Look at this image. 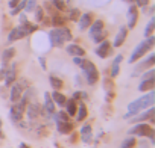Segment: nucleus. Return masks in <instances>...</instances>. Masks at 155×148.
I'll list each match as a JSON object with an SVG mask.
<instances>
[{"label":"nucleus","mask_w":155,"mask_h":148,"mask_svg":"<svg viewBox=\"0 0 155 148\" xmlns=\"http://www.w3.org/2000/svg\"><path fill=\"white\" fill-rule=\"evenodd\" d=\"M153 27H155V18H152V20L149 21V24H147V27H146V30H144V35H146V38L152 35V32H153Z\"/></svg>","instance_id":"33"},{"label":"nucleus","mask_w":155,"mask_h":148,"mask_svg":"<svg viewBox=\"0 0 155 148\" xmlns=\"http://www.w3.org/2000/svg\"><path fill=\"white\" fill-rule=\"evenodd\" d=\"M52 24H53V26H59V27H61V26L64 24V18L55 14V15H53V18H52Z\"/></svg>","instance_id":"34"},{"label":"nucleus","mask_w":155,"mask_h":148,"mask_svg":"<svg viewBox=\"0 0 155 148\" xmlns=\"http://www.w3.org/2000/svg\"><path fill=\"white\" fill-rule=\"evenodd\" d=\"M65 50H67V53L71 54V56H84V54H85V50H84L82 47H79L78 44H70V45L65 47Z\"/></svg>","instance_id":"15"},{"label":"nucleus","mask_w":155,"mask_h":148,"mask_svg":"<svg viewBox=\"0 0 155 148\" xmlns=\"http://www.w3.org/2000/svg\"><path fill=\"white\" fill-rule=\"evenodd\" d=\"M15 63L5 72V85L6 86H9V85H12L14 82H15V76H17V71H15Z\"/></svg>","instance_id":"14"},{"label":"nucleus","mask_w":155,"mask_h":148,"mask_svg":"<svg viewBox=\"0 0 155 148\" xmlns=\"http://www.w3.org/2000/svg\"><path fill=\"white\" fill-rule=\"evenodd\" d=\"M0 127H2V119H0Z\"/></svg>","instance_id":"45"},{"label":"nucleus","mask_w":155,"mask_h":148,"mask_svg":"<svg viewBox=\"0 0 155 148\" xmlns=\"http://www.w3.org/2000/svg\"><path fill=\"white\" fill-rule=\"evenodd\" d=\"M76 112H78V121H84V119L87 118V113H88V110H87V106H85L84 103H81L79 106H78Z\"/></svg>","instance_id":"27"},{"label":"nucleus","mask_w":155,"mask_h":148,"mask_svg":"<svg viewBox=\"0 0 155 148\" xmlns=\"http://www.w3.org/2000/svg\"><path fill=\"white\" fill-rule=\"evenodd\" d=\"M3 76H5V69H2V71H0V80L3 79Z\"/></svg>","instance_id":"43"},{"label":"nucleus","mask_w":155,"mask_h":148,"mask_svg":"<svg viewBox=\"0 0 155 148\" xmlns=\"http://www.w3.org/2000/svg\"><path fill=\"white\" fill-rule=\"evenodd\" d=\"M21 97H23V88H21V83H12V89H11V95H9V98H11V101L12 103H17V101H20L21 100Z\"/></svg>","instance_id":"9"},{"label":"nucleus","mask_w":155,"mask_h":148,"mask_svg":"<svg viewBox=\"0 0 155 148\" xmlns=\"http://www.w3.org/2000/svg\"><path fill=\"white\" fill-rule=\"evenodd\" d=\"M153 44H155V36H152V35L147 36L143 42H140V44L135 47V50L132 51V54H131V57H129V63L137 62L140 57H143V54H144L147 50H150Z\"/></svg>","instance_id":"3"},{"label":"nucleus","mask_w":155,"mask_h":148,"mask_svg":"<svg viewBox=\"0 0 155 148\" xmlns=\"http://www.w3.org/2000/svg\"><path fill=\"white\" fill-rule=\"evenodd\" d=\"M153 86H155V77H152V79H143L141 83L138 85V89L140 91H152Z\"/></svg>","instance_id":"19"},{"label":"nucleus","mask_w":155,"mask_h":148,"mask_svg":"<svg viewBox=\"0 0 155 148\" xmlns=\"http://www.w3.org/2000/svg\"><path fill=\"white\" fill-rule=\"evenodd\" d=\"M91 23H93V15H91L90 12L82 14V17L79 18V29H81V30H85L87 27H90Z\"/></svg>","instance_id":"16"},{"label":"nucleus","mask_w":155,"mask_h":148,"mask_svg":"<svg viewBox=\"0 0 155 148\" xmlns=\"http://www.w3.org/2000/svg\"><path fill=\"white\" fill-rule=\"evenodd\" d=\"M50 85L53 86V89L55 91H59L61 88H62V80L59 79V77H56V76H50Z\"/></svg>","instance_id":"29"},{"label":"nucleus","mask_w":155,"mask_h":148,"mask_svg":"<svg viewBox=\"0 0 155 148\" xmlns=\"http://www.w3.org/2000/svg\"><path fill=\"white\" fill-rule=\"evenodd\" d=\"M153 74H155V71H153L152 68H149V69H147V72H144V74H143V79H152V77H155Z\"/></svg>","instance_id":"38"},{"label":"nucleus","mask_w":155,"mask_h":148,"mask_svg":"<svg viewBox=\"0 0 155 148\" xmlns=\"http://www.w3.org/2000/svg\"><path fill=\"white\" fill-rule=\"evenodd\" d=\"M111 53V44L108 42V41H101V45L96 48V54L99 56V57H102V59H105L108 54Z\"/></svg>","instance_id":"12"},{"label":"nucleus","mask_w":155,"mask_h":148,"mask_svg":"<svg viewBox=\"0 0 155 148\" xmlns=\"http://www.w3.org/2000/svg\"><path fill=\"white\" fill-rule=\"evenodd\" d=\"M126 35H128V29L126 27H120V30H119V33H117V36H116V39H114V47H120L122 44H123V41L126 39Z\"/></svg>","instance_id":"18"},{"label":"nucleus","mask_w":155,"mask_h":148,"mask_svg":"<svg viewBox=\"0 0 155 148\" xmlns=\"http://www.w3.org/2000/svg\"><path fill=\"white\" fill-rule=\"evenodd\" d=\"M50 97H52V100H53V103H56L58 106H64L65 104V101H67V98L59 92V91H55V92H52L50 94Z\"/></svg>","instance_id":"24"},{"label":"nucleus","mask_w":155,"mask_h":148,"mask_svg":"<svg viewBox=\"0 0 155 148\" xmlns=\"http://www.w3.org/2000/svg\"><path fill=\"white\" fill-rule=\"evenodd\" d=\"M25 5H26V0H21L20 3H17V5L12 8V11H11V15H17L18 12H21V9H25Z\"/></svg>","instance_id":"30"},{"label":"nucleus","mask_w":155,"mask_h":148,"mask_svg":"<svg viewBox=\"0 0 155 148\" xmlns=\"http://www.w3.org/2000/svg\"><path fill=\"white\" fill-rule=\"evenodd\" d=\"M153 63H155V54H150L144 62H141V63H138V65L135 66L134 76H137V74H138V72H141V71H144L146 68H152V66H153Z\"/></svg>","instance_id":"11"},{"label":"nucleus","mask_w":155,"mask_h":148,"mask_svg":"<svg viewBox=\"0 0 155 148\" xmlns=\"http://www.w3.org/2000/svg\"><path fill=\"white\" fill-rule=\"evenodd\" d=\"M20 148H31V146H28L26 143H20Z\"/></svg>","instance_id":"44"},{"label":"nucleus","mask_w":155,"mask_h":148,"mask_svg":"<svg viewBox=\"0 0 155 148\" xmlns=\"http://www.w3.org/2000/svg\"><path fill=\"white\" fill-rule=\"evenodd\" d=\"M68 118H70V115L67 112H58L56 113V121H70Z\"/></svg>","instance_id":"35"},{"label":"nucleus","mask_w":155,"mask_h":148,"mask_svg":"<svg viewBox=\"0 0 155 148\" xmlns=\"http://www.w3.org/2000/svg\"><path fill=\"white\" fill-rule=\"evenodd\" d=\"M38 115H40V109H38V104H29L28 106V118L29 119H35V118H38Z\"/></svg>","instance_id":"26"},{"label":"nucleus","mask_w":155,"mask_h":148,"mask_svg":"<svg viewBox=\"0 0 155 148\" xmlns=\"http://www.w3.org/2000/svg\"><path fill=\"white\" fill-rule=\"evenodd\" d=\"M135 146V139L134 137H128L122 142V146L120 148H134Z\"/></svg>","instance_id":"32"},{"label":"nucleus","mask_w":155,"mask_h":148,"mask_svg":"<svg viewBox=\"0 0 155 148\" xmlns=\"http://www.w3.org/2000/svg\"><path fill=\"white\" fill-rule=\"evenodd\" d=\"M43 15H44L43 8H35V20L37 21H43Z\"/></svg>","instance_id":"36"},{"label":"nucleus","mask_w":155,"mask_h":148,"mask_svg":"<svg viewBox=\"0 0 155 148\" xmlns=\"http://www.w3.org/2000/svg\"><path fill=\"white\" fill-rule=\"evenodd\" d=\"M78 17H79V11H78V9H71L70 11V20H78Z\"/></svg>","instance_id":"39"},{"label":"nucleus","mask_w":155,"mask_h":148,"mask_svg":"<svg viewBox=\"0 0 155 148\" xmlns=\"http://www.w3.org/2000/svg\"><path fill=\"white\" fill-rule=\"evenodd\" d=\"M91 136H93V133H91V127H90L88 124L84 125V127L81 128V137H82V142L90 143V142H91Z\"/></svg>","instance_id":"22"},{"label":"nucleus","mask_w":155,"mask_h":148,"mask_svg":"<svg viewBox=\"0 0 155 148\" xmlns=\"http://www.w3.org/2000/svg\"><path fill=\"white\" fill-rule=\"evenodd\" d=\"M153 115H155V109H153V106H150V109L149 110H146V112H143V113H140V115H137V116H131V118H128V119H131L132 122H141V121H146V119H150V121H153L155 118H153Z\"/></svg>","instance_id":"7"},{"label":"nucleus","mask_w":155,"mask_h":148,"mask_svg":"<svg viewBox=\"0 0 155 148\" xmlns=\"http://www.w3.org/2000/svg\"><path fill=\"white\" fill-rule=\"evenodd\" d=\"M128 133L132 134V136H147V137H150L153 140V130H152V127L149 124H144L143 121L140 124H137L135 127H132L131 130H128Z\"/></svg>","instance_id":"5"},{"label":"nucleus","mask_w":155,"mask_h":148,"mask_svg":"<svg viewBox=\"0 0 155 148\" xmlns=\"http://www.w3.org/2000/svg\"><path fill=\"white\" fill-rule=\"evenodd\" d=\"M35 8H37V0H26V5H25L26 12H32Z\"/></svg>","instance_id":"31"},{"label":"nucleus","mask_w":155,"mask_h":148,"mask_svg":"<svg viewBox=\"0 0 155 148\" xmlns=\"http://www.w3.org/2000/svg\"><path fill=\"white\" fill-rule=\"evenodd\" d=\"M137 18H138L137 6L131 5L129 9H128V27H129V29H134V27H135V24H137Z\"/></svg>","instance_id":"10"},{"label":"nucleus","mask_w":155,"mask_h":148,"mask_svg":"<svg viewBox=\"0 0 155 148\" xmlns=\"http://www.w3.org/2000/svg\"><path fill=\"white\" fill-rule=\"evenodd\" d=\"M147 3H149V0H137V5L138 6H147Z\"/></svg>","instance_id":"40"},{"label":"nucleus","mask_w":155,"mask_h":148,"mask_svg":"<svg viewBox=\"0 0 155 148\" xmlns=\"http://www.w3.org/2000/svg\"><path fill=\"white\" fill-rule=\"evenodd\" d=\"M81 68H82V71L85 74V79H87V83L88 85H94L99 80V71H97V68H96V65L93 62L82 59Z\"/></svg>","instance_id":"4"},{"label":"nucleus","mask_w":155,"mask_h":148,"mask_svg":"<svg viewBox=\"0 0 155 148\" xmlns=\"http://www.w3.org/2000/svg\"><path fill=\"white\" fill-rule=\"evenodd\" d=\"M90 26H91V27H90V36H94L96 33L104 32V21H102V20H96V21L91 23Z\"/></svg>","instance_id":"21"},{"label":"nucleus","mask_w":155,"mask_h":148,"mask_svg":"<svg viewBox=\"0 0 155 148\" xmlns=\"http://www.w3.org/2000/svg\"><path fill=\"white\" fill-rule=\"evenodd\" d=\"M64 106L67 107V113H68L70 116H74V115H76V109H78L76 100H73V98H71V100H67Z\"/></svg>","instance_id":"25"},{"label":"nucleus","mask_w":155,"mask_h":148,"mask_svg":"<svg viewBox=\"0 0 155 148\" xmlns=\"http://www.w3.org/2000/svg\"><path fill=\"white\" fill-rule=\"evenodd\" d=\"M56 128H58L59 133H62V134H68V133H71L73 125H71L70 121H56Z\"/></svg>","instance_id":"13"},{"label":"nucleus","mask_w":155,"mask_h":148,"mask_svg":"<svg viewBox=\"0 0 155 148\" xmlns=\"http://www.w3.org/2000/svg\"><path fill=\"white\" fill-rule=\"evenodd\" d=\"M28 33L25 32V29L21 27V26H18V27H14L11 32H9V35H8V42H14V41H18V39H21V38H25Z\"/></svg>","instance_id":"8"},{"label":"nucleus","mask_w":155,"mask_h":148,"mask_svg":"<svg viewBox=\"0 0 155 148\" xmlns=\"http://www.w3.org/2000/svg\"><path fill=\"white\" fill-rule=\"evenodd\" d=\"M20 21H21V27L25 29V32H26L28 35H29V33H32V32H35V30L38 29L35 24L29 23V21L26 20V17H25V15H21V17H20Z\"/></svg>","instance_id":"20"},{"label":"nucleus","mask_w":155,"mask_h":148,"mask_svg":"<svg viewBox=\"0 0 155 148\" xmlns=\"http://www.w3.org/2000/svg\"><path fill=\"white\" fill-rule=\"evenodd\" d=\"M14 54H15V50L12 48V47H9V48H6L3 53H2V60H3V65H6L12 57H14Z\"/></svg>","instance_id":"28"},{"label":"nucleus","mask_w":155,"mask_h":148,"mask_svg":"<svg viewBox=\"0 0 155 148\" xmlns=\"http://www.w3.org/2000/svg\"><path fill=\"white\" fill-rule=\"evenodd\" d=\"M128 2H132V0H128Z\"/></svg>","instance_id":"46"},{"label":"nucleus","mask_w":155,"mask_h":148,"mask_svg":"<svg viewBox=\"0 0 155 148\" xmlns=\"http://www.w3.org/2000/svg\"><path fill=\"white\" fill-rule=\"evenodd\" d=\"M153 103H155V94H153V92L144 94L143 97H140V98H137V100H134L132 103H129V104H128V113L125 115V118L128 119L129 116L137 115L138 112L144 110L146 107L153 106Z\"/></svg>","instance_id":"1"},{"label":"nucleus","mask_w":155,"mask_h":148,"mask_svg":"<svg viewBox=\"0 0 155 148\" xmlns=\"http://www.w3.org/2000/svg\"><path fill=\"white\" fill-rule=\"evenodd\" d=\"M52 3H53V6H55L56 9H59V11H62V9L65 8V5H64L62 0H52Z\"/></svg>","instance_id":"37"},{"label":"nucleus","mask_w":155,"mask_h":148,"mask_svg":"<svg viewBox=\"0 0 155 148\" xmlns=\"http://www.w3.org/2000/svg\"><path fill=\"white\" fill-rule=\"evenodd\" d=\"M122 59H123V56H122V54L116 56V59H114V62H113V65H111V77H116L117 74H119V71H120V62H122Z\"/></svg>","instance_id":"23"},{"label":"nucleus","mask_w":155,"mask_h":148,"mask_svg":"<svg viewBox=\"0 0 155 148\" xmlns=\"http://www.w3.org/2000/svg\"><path fill=\"white\" fill-rule=\"evenodd\" d=\"M21 0H9V8H14L17 3H20Z\"/></svg>","instance_id":"41"},{"label":"nucleus","mask_w":155,"mask_h":148,"mask_svg":"<svg viewBox=\"0 0 155 148\" xmlns=\"http://www.w3.org/2000/svg\"><path fill=\"white\" fill-rule=\"evenodd\" d=\"M26 101H28V100H26L25 97H21L20 101H17V103L12 104V107H11V110H9V116H11V119H12L14 122H17V121H20V119L23 118Z\"/></svg>","instance_id":"6"},{"label":"nucleus","mask_w":155,"mask_h":148,"mask_svg":"<svg viewBox=\"0 0 155 148\" xmlns=\"http://www.w3.org/2000/svg\"><path fill=\"white\" fill-rule=\"evenodd\" d=\"M53 104H55V103H53V100H52L50 94H49V92H46V94H44V112H47V113L53 115V113H55V106H53Z\"/></svg>","instance_id":"17"},{"label":"nucleus","mask_w":155,"mask_h":148,"mask_svg":"<svg viewBox=\"0 0 155 148\" xmlns=\"http://www.w3.org/2000/svg\"><path fill=\"white\" fill-rule=\"evenodd\" d=\"M40 62H41V66L46 69V63H44V59H43V57H40Z\"/></svg>","instance_id":"42"},{"label":"nucleus","mask_w":155,"mask_h":148,"mask_svg":"<svg viewBox=\"0 0 155 148\" xmlns=\"http://www.w3.org/2000/svg\"><path fill=\"white\" fill-rule=\"evenodd\" d=\"M49 38H50V42L53 47H62L64 42L70 41L71 39V32L67 29V27H56L53 29L50 33H49Z\"/></svg>","instance_id":"2"}]
</instances>
